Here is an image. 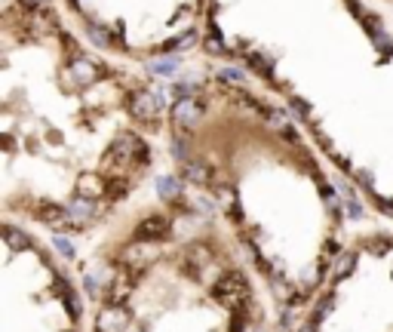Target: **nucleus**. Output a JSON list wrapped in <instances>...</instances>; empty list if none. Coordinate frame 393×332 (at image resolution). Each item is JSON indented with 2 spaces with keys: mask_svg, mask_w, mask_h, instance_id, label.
Segmentation results:
<instances>
[{
  "mask_svg": "<svg viewBox=\"0 0 393 332\" xmlns=\"http://www.w3.org/2000/svg\"><path fill=\"white\" fill-rule=\"evenodd\" d=\"M169 182L216 216L289 326L347 246L335 169L261 83L206 68L169 89Z\"/></svg>",
  "mask_w": 393,
  "mask_h": 332,
  "instance_id": "nucleus-2",
  "label": "nucleus"
},
{
  "mask_svg": "<svg viewBox=\"0 0 393 332\" xmlns=\"http://www.w3.org/2000/svg\"><path fill=\"white\" fill-rule=\"evenodd\" d=\"M169 93L55 0H0V218L92 243L166 166Z\"/></svg>",
  "mask_w": 393,
  "mask_h": 332,
  "instance_id": "nucleus-1",
  "label": "nucleus"
},
{
  "mask_svg": "<svg viewBox=\"0 0 393 332\" xmlns=\"http://www.w3.org/2000/svg\"><path fill=\"white\" fill-rule=\"evenodd\" d=\"M286 332H393V225L350 231L326 283Z\"/></svg>",
  "mask_w": 393,
  "mask_h": 332,
  "instance_id": "nucleus-6",
  "label": "nucleus"
},
{
  "mask_svg": "<svg viewBox=\"0 0 393 332\" xmlns=\"http://www.w3.org/2000/svg\"><path fill=\"white\" fill-rule=\"evenodd\" d=\"M0 332H92L80 268L28 225L0 218Z\"/></svg>",
  "mask_w": 393,
  "mask_h": 332,
  "instance_id": "nucleus-4",
  "label": "nucleus"
},
{
  "mask_svg": "<svg viewBox=\"0 0 393 332\" xmlns=\"http://www.w3.org/2000/svg\"><path fill=\"white\" fill-rule=\"evenodd\" d=\"M92 332H286L209 209L166 185L80 259Z\"/></svg>",
  "mask_w": 393,
  "mask_h": 332,
  "instance_id": "nucleus-3",
  "label": "nucleus"
},
{
  "mask_svg": "<svg viewBox=\"0 0 393 332\" xmlns=\"http://www.w3.org/2000/svg\"><path fill=\"white\" fill-rule=\"evenodd\" d=\"M378 3H381L384 10H393V0H378Z\"/></svg>",
  "mask_w": 393,
  "mask_h": 332,
  "instance_id": "nucleus-7",
  "label": "nucleus"
},
{
  "mask_svg": "<svg viewBox=\"0 0 393 332\" xmlns=\"http://www.w3.org/2000/svg\"><path fill=\"white\" fill-rule=\"evenodd\" d=\"M68 22L105 55L141 68L191 53L212 0H55Z\"/></svg>",
  "mask_w": 393,
  "mask_h": 332,
  "instance_id": "nucleus-5",
  "label": "nucleus"
}]
</instances>
